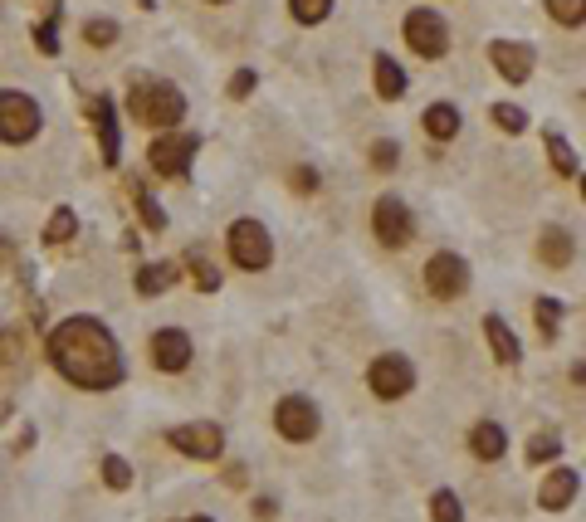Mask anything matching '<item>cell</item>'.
I'll list each match as a JSON object with an SVG mask.
<instances>
[{
	"label": "cell",
	"mask_w": 586,
	"mask_h": 522,
	"mask_svg": "<svg viewBox=\"0 0 586 522\" xmlns=\"http://www.w3.org/2000/svg\"><path fill=\"white\" fill-rule=\"evenodd\" d=\"M191 522H215V517H191Z\"/></svg>",
	"instance_id": "cell-41"
},
{
	"label": "cell",
	"mask_w": 586,
	"mask_h": 522,
	"mask_svg": "<svg viewBox=\"0 0 586 522\" xmlns=\"http://www.w3.org/2000/svg\"><path fill=\"white\" fill-rule=\"evenodd\" d=\"M274 513H279V503H274V498H255V517L259 522H269Z\"/></svg>",
	"instance_id": "cell-39"
},
{
	"label": "cell",
	"mask_w": 586,
	"mask_h": 522,
	"mask_svg": "<svg viewBox=\"0 0 586 522\" xmlns=\"http://www.w3.org/2000/svg\"><path fill=\"white\" fill-rule=\"evenodd\" d=\"M255 83H259L255 69H240V74L230 79V98H249V93H255Z\"/></svg>",
	"instance_id": "cell-38"
},
{
	"label": "cell",
	"mask_w": 586,
	"mask_h": 522,
	"mask_svg": "<svg viewBox=\"0 0 586 522\" xmlns=\"http://www.w3.org/2000/svg\"><path fill=\"white\" fill-rule=\"evenodd\" d=\"M425 288L435 294L440 303H450V298H460L464 288H470V264L460 259V254H450V249H440L435 259L425 264Z\"/></svg>",
	"instance_id": "cell-9"
},
{
	"label": "cell",
	"mask_w": 586,
	"mask_h": 522,
	"mask_svg": "<svg viewBox=\"0 0 586 522\" xmlns=\"http://www.w3.org/2000/svg\"><path fill=\"white\" fill-rule=\"evenodd\" d=\"M127 113L142 127H176L186 117V93L162 83V79H137L133 93H127Z\"/></svg>",
	"instance_id": "cell-2"
},
{
	"label": "cell",
	"mask_w": 586,
	"mask_h": 522,
	"mask_svg": "<svg viewBox=\"0 0 586 522\" xmlns=\"http://www.w3.org/2000/svg\"><path fill=\"white\" fill-rule=\"evenodd\" d=\"M34 50H40V54H59V5H54L50 20L34 25Z\"/></svg>",
	"instance_id": "cell-33"
},
{
	"label": "cell",
	"mask_w": 586,
	"mask_h": 522,
	"mask_svg": "<svg viewBox=\"0 0 586 522\" xmlns=\"http://www.w3.org/2000/svg\"><path fill=\"white\" fill-rule=\"evenodd\" d=\"M430 517H435V522H464V508H460V498H454L450 489H440L435 498H430Z\"/></svg>",
	"instance_id": "cell-31"
},
{
	"label": "cell",
	"mask_w": 586,
	"mask_h": 522,
	"mask_svg": "<svg viewBox=\"0 0 586 522\" xmlns=\"http://www.w3.org/2000/svg\"><path fill=\"white\" fill-rule=\"evenodd\" d=\"M547 15L557 25H586V0H547Z\"/></svg>",
	"instance_id": "cell-30"
},
{
	"label": "cell",
	"mask_w": 586,
	"mask_h": 522,
	"mask_svg": "<svg viewBox=\"0 0 586 522\" xmlns=\"http://www.w3.org/2000/svg\"><path fill=\"white\" fill-rule=\"evenodd\" d=\"M533 312H537V327H543V337L553 342V337H557V322H562V303H557V298H537Z\"/></svg>",
	"instance_id": "cell-32"
},
{
	"label": "cell",
	"mask_w": 586,
	"mask_h": 522,
	"mask_svg": "<svg viewBox=\"0 0 586 522\" xmlns=\"http://www.w3.org/2000/svg\"><path fill=\"white\" fill-rule=\"evenodd\" d=\"M401 34H405V44H411L421 59H440L450 50V25H445V15H435V10H411Z\"/></svg>",
	"instance_id": "cell-6"
},
{
	"label": "cell",
	"mask_w": 586,
	"mask_h": 522,
	"mask_svg": "<svg viewBox=\"0 0 586 522\" xmlns=\"http://www.w3.org/2000/svg\"><path fill=\"white\" fill-rule=\"evenodd\" d=\"M488 59H494V69H498V79L504 83H528L533 79V50L528 44H518V40H494L488 44Z\"/></svg>",
	"instance_id": "cell-12"
},
{
	"label": "cell",
	"mask_w": 586,
	"mask_h": 522,
	"mask_svg": "<svg viewBox=\"0 0 586 522\" xmlns=\"http://www.w3.org/2000/svg\"><path fill=\"white\" fill-rule=\"evenodd\" d=\"M103 483L107 489H127V483H133V464H127L123 454H103Z\"/></svg>",
	"instance_id": "cell-28"
},
{
	"label": "cell",
	"mask_w": 586,
	"mask_h": 522,
	"mask_svg": "<svg viewBox=\"0 0 586 522\" xmlns=\"http://www.w3.org/2000/svg\"><path fill=\"white\" fill-rule=\"evenodd\" d=\"M289 10L298 25H322L332 15V0H289Z\"/></svg>",
	"instance_id": "cell-27"
},
{
	"label": "cell",
	"mask_w": 586,
	"mask_h": 522,
	"mask_svg": "<svg viewBox=\"0 0 586 522\" xmlns=\"http://www.w3.org/2000/svg\"><path fill=\"white\" fill-rule=\"evenodd\" d=\"M577 489H581L577 469H553V473H547V483H543V493H537V503H543L547 513H562V508L577 498Z\"/></svg>",
	"instance_id": "cell-14"
},
{
	"label": "cell",
	"mask_w": 586,
	"mask_h": 522,
	"mask_svg": "<svg viewBox=\"0 0 586 522\" xmlns=\"http://www.w3.org/2000/svg\"><path fill=\"white\" fill-rule=\"evenodd\" d=\"M484 337H488V351H494L504 367H513V361L523 357V347H518V337H513V327L498 318V312H488V318H484Z\"/></svg>",
	"instance_id": "cell-16"
},
{
	"label": "cell",
	"mask_w": 586,
	"mask_h": 522,
	"mask_svg": "<svg viewBox=\"0 0 586 522\" xmlns=\"http://www.w3.org/2000/svg\"><path fill=\"white\" fill-rule=\"evenodd\" d=\"M83 40H88L93 50H107V44L117 40V25L113 20H88V25H83Z\"/></svg>",
	"instance_id": "cell-34"
},
{
	"label": "cell",
	"mask_w": 586,
	"mask_h": 522,
	"mask_svg": "<svg viewBox=\"0 0 586 522\" xmlns=\"http://www.w3.org/2000/svg\"><path fill=\"white\" fill-rule=\"evenodd\" d=\"M74 235H79V215L69 210V205H59L50 215V225H44V239H50V245H69Z\"/></svg>",
	"instance_id": "cell-23"
},
{
	"label": "cell",
	"mask_w": 586,
	"mask_h": 522,
	"mask_svg": "<svg viewBox=\"0 0 586 522\" xmlns=\"http://www.w3.org/2000/svg\"><path fill=\"white\" fill-rule=\"evenodd\" d=\"M10 264H15V245H10L5 235H0V269H10Z\"/></svg>",
	"instance_id": "cell-40"
},
{
	"label": "cell",
	"mask_w": 586,
	"mask_h": 522,
	"mask_svg": "<svg viewBox=\"0 0 586 522\" xmlns=\"http://www.w3.org/2000/svg\"><path fill=\"white\" fill-rule=\"evenodd\" d=\"M20 351H25V342H20L15 327H0V367H15Z\"/></svg>",
	"instance_id": "cell-36"
},
{
	"label": "cell",
	"mask_w": 586,
	"mask_h": 522,
	"mask_svg": "<svg viewBox=\"0 0 586 522\" xmlns=\"http://www.w3.org/2000/svg\"><path fill=\"white\" fill-rule=\"evenodd\" d=\"M293 191H298V196H313V191H318V172H313V166H293Z\"/></svg>",
	"instance_id": "cell-37"
},
{
	"label": "cell",
	"mask_w": 586,
	"mask_h": 522,
	"mask_svg": "<svg viewBox=\"0 0 586 522\" xmlns=\"http://www.w3.org/2000/svg\"><path fill=\"white\" fill-rule=\"evenodd\" d=\"M572 254H577V245H572V235H567V229L547 225L543 235H537V259H543V264H553V269H567V264H572Z\"/></svg>",
	"instance_id": "cell-17"
},
{
	"label": "cell",
	"mask_w": 586,
	"mask_h": 522,
	"mask_svg": "<svg viewBox=\"0 0 586 522\" xmlns=\"http://www.w3.org/2000/svg\"><path fill=\"white\" fill-rule=\"evenodd\" d=\"M133 205H137V215H142V225H147V229H166V210L152 200L147 186H137V181H133Z\"/></svg>",
	"instance_id": "cell-24"
},
{
	"label": "cell",
	"mask_w": 586,
	"mask_h": 522,
	"mask_svg": "<svg viewBox=\"0 0 586 522\" xmlns=\"http://www.w3.org/2000/svg\"><path fill=\"white\" fill-rule=\"evenodd\" d=\"M274 424H279V434L289 444H308L322 430V415H318V405L308 396H284L279 410H274Z\"/></svg>",
	"instance_id": "cell-7"
},
{
	"label": "cell",
	"mask_w": 586,
	"mask_h": 522,
	"mask_svg": "<svg viewBox=\"0 0 586 522\" xmlns=\"http://www.w3.org/2000/svg\"><path fill=\"white\" fill-rule=\"evenodd\" d=\"M196 147H200V142L191 137V132H181V137H176V132H166V137H157V142L147 147L152 172L166 176V181H181V176L191 172V156H196Z\"/></svg>",
	"instance_id": "cell-8"
},
{
	"label": "cell",
	"mask_w": 586,
	"mask_h": 522,
	"mask_svg": "<svg viewBox=\"0 0 586 522\" xmlns=\"http://www.w3.org/2000/svg\"><path fill=\"white\" fill-rule=\"evenodd\" d=\"M488 117H494L504 132H528V113H523L518 103H494V107H488Z\"/></svg>",
	"instance_id": "cell-29"
},
{
	"label": "cell",
	"mask_w": 586,
	"mask_h": 522,
	"mask_svg": "<svg viewBox=\"0 0 586 522\" xmlns=\"http://www.w3.org/2000/svg\"><path fill=\"white\" fill-rule=\"evenodd\" d=\"M367 156H372V166H377V172H396L401 147H396V142H386V137H381V142H372V152H367Z\"/></svg>",
	"instance_id": "cell-35"
},
{
	"label": "cell",
	"mask_w": 586,
	"mask_h": 522,
	"mask_svg": "<svg viewBox=\"0 0 586 522\" xmlns=\"http://www.w3.org/2000/svg\"><path fill=\"white\" fill-rule=\"evenodd\" d=\"M581 196H586V176H581Z\"/></svg>",
	"instance_id": "cell-42"
},
{
	"label": "cell",
	"mask_w": 586,
	"mask_h": 522,
	"mask_svg": "<svg viewBox=\"0 0 586 522\" xmlns=\"http://www.w3.org/2000/svg\"><path fill=\"white\" fill-rule=\"evenodd\" d=\"M372 229L386 249H401L405 239H411V205L401 196H381L377 210H372Z\"/></svg>",
	"instance_id": "cell-10"
},
{
	"label": "cell",
	"mask_w": 586,
	"mask_h": 522,
	"mask_svg": "<svg viewBox=\"0 0 586 522\" xmlns=\"http://www.w3.org/2000/svg\"><path fill=\"white\" fill-rule=\"evenodd\" d=\"M152 361H157V371L176 376L191 367V337L181 332V327H162L157 337H152Z\"/></svg>",
	"instance_id": "cell-13"
},
{
	"label": "cell",
	"mask_w": 586,
	"mask_h": 522,
	"mask_svg": "<svg viewBox=\"0 0 586 522\" xmlns=\"http://www.w3.org/2000/svg\"><path fill=\"white\" fill-rule=\"evenodd\" d=\"M547 156H553V166H557L562 176L577 172V152H572V142L562 137V132H547Z\"/></svg>",
	"instance_id": "cell-26"
},
{
	"label": "cell",
	"mask_w": 586,
	"mask_h": 522,
	"mask_svg": "<svg viewBox=\"0 0 586 522\" xmlns=\"http://www.w3.org/2000/svg\"><path fill=\"white\" fill-rule=\"evenodd\" d=\"M421 123H425V132L435 142H450L454 132H460V107H454V103H430Z\"/></svg>",
	"instance_id": "cell-21"
},
{
	"label": "cell",
	"mask_w": 586,
	"mask_h": 522,
	"mask_svg": "<svg viewBox=\"0 0 586 522\" xmlns=\"http://www.w3.org/2000/svg\"><path fill=\"white\" fill-rule=\"evenodd\" d=\"M93 127H98V137H103V162L117 166L123 142H117V113H113V98H107V93H98V98H93Z\"/></svg>",
	"instance_id": "cell-15"
},
{
	"label": "cell",
	"mask_w": 586,
	"mask_h": 522,
	"mask_svg": "<svg viewBox=\"0 0 586 522\" xmlns=\"http://www.w3.org/2000/svg\"><path fill=\"white\" fill-rule=\"evenodd\" d=\"M557 454H562V434L543 430V434H533V440H528V464H553Z\"/></svg>",
	"instance_id": "cell-25"
},
{
	"label": "cell",
	"mask_w": 586,
	"mask_h": 522,
	"mask_svg": "<svg viewBox=\"0 0 586 522\" xmlns=\"http://www.w3.org/2000/svg\"><path fill=\"white\" fill-rule=\"evenodd\" d=\"M215 5H220V0H215Z\"/></svg>",
	"instance_id": "cell-43"
},
{
	"label": "cell",
	"mask_w": 586,
	"mask_h": 522,
	"mask_svg": "<svg viewBox=\"0 0 586 522\" xmlns=\"http://www.w3.org/2000/svg\"><path fill=\"white\" fill-rule=\"evenodd\" d=\"M367 386H372V396H381V400H401V396H411V386H415V367L401 351H381L372 367H367Z\"/></svg>",
	"instance_id": "cell-5"
},
{
	"label": "cell",
	"mask_w": 586,
	"mask_h": 522,
	"mask_svg": "<svg viewBox=\"0 0 586 522\" xmlns=\"http://www.w3.org/2000/svg\"><path fill=\"white\" fill-rule=\"evenodd\" d=\"M40 123H44V113L30 93H20V89L0 93V142H15L20 147V142H30L40 132Z\"/></svg>",
	"instance_id": "cell-3"
},
{
	"label": "cell",
	"mask_w": 586,
	"mask_h": 522,
	"mask_svg": "<svg viewBox=\"0 0 586 522\" xmlns=\"http://www.w3.org/2000/svg\"><path fill=\"white\" fill-rule=\"evenodd\" d=\"M230 259L240 264V269L249 274H259V269H269V259H274V245H269V229L259 225V220H235L230 225Z\"/></svg>",
	"instance_id": "cell-4"
},
{
	"label": "cell",
	"mask_w": 586,
	"mask_h": 522,
	"mask_svg": "<svg viewBox=\"0 0 586 522\" xmlns=\"http://www.w3.org/2000/svg\"><path fill=\"white\" fill-rule=\"evenodd\" d=\"M176 278H181V269H176V264H147V269H137V294L142 298H157V294H166V288L176 284Z\"/></svg>",
	"instance_id": "cell-20"
},
{
	"label": "cell",
	"mask_w": 586,
	"mask_h": 522,
	"mask_svg": "<svg viewBox=\"0 0 586 522\" xmlns=\"http://www.w3.org/2000/svg\"><path fill=\"white\" fill-rule=\"evenodd\" d=\"M372 74H377V93H381L386 103H396L401 93H405V74H401V64H396L391 54H377V59H372Z\"/></svg>",
	"instance_id": "cell-19"
},
{
	"label": "cell",
	"mask_w": 586,
	"mask_h": 522,
	"mask_svg": "<svg viewBox=\"0 0 586 522\" xmlns=\"http://www.w3.org/2000/svg\"><path fill=\"white\" fill-rule=\"evenodd\" d=\"M172 449H181V454L191 459H220V449H225V434H220V424H210V420H196V424H176L172 434Z\"/></svg>",
	"instance_id": "cell-11"
},
{
	"label": "cell",
	"mask_w": 586,
	"mask_h": 522,
	"mask_svg": "<svg viewBox=\"0 0 586 522\" xmlns=\"http://www.w3.org/2000/svg\"><path fill=\"white\" fill-rule=\"evenodd\" d=\"M186 264H191V284H196L200 294H215V288H220V269L206 259V249H191Z\"/></svg>",
	"instance_id": "cell-22"
},
{
	"label": "cell",
	"mask_w": 586,
	"mask_h": 522,
	"mask_svg": "<svg viewBox=\"0 0 586 522\" xmlns=\"http://www.w3.org/2000/svg\"><path fill=\"white\" fill-rule=\"evenodd\" d=\"M470 449H474V459H484V464H494V459H504V449H508V434L498 430L494 420H484V424H474V434H470Z\"/></svg>",
	"instance_id": "cell-18"
},
{
	"label": "cell",
	"mask_w": 586,
	"mask_h": 522,
	"mask_svg": "<svg viewBox=\"0 0 586 522\" xmlns=\"http://www.w3.org/2000/svg\"><path fill=\"white\" fill-rule=\"evenodd\" d=\"M50 361L79 391H113L123 381V351H117L113 332L93 318H64L50 332Z\"/></svg>",
	"instance_id": "cell-1"
}]
</instances>
